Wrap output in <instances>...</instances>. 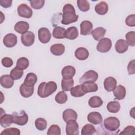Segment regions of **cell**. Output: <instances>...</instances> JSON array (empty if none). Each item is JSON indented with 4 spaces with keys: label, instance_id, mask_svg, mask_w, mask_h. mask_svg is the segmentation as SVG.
<instances>
[{
    "label": "cell",
    "instance_id": "6da1fadb",
    "mask_svg": "<svg viewBox=\"0 0 135 135\" xmlns=\"http://www.w3.org/2000/svg\"><path fill=\"white\" fill-rule=\"evenodd\" d=\"M62 19L61 23L68 25L76 22L79 18V15L75 14L74 6L71 4H66L63 8Z\"/></svg>",
    "mask_w": 135,
    "mask_h": 135
},
{
    "label": "cell",
    "instance_id": "7a4b0ae2",
    "mask_svg": "<svg viewBox=\"0 0 135 135\" xmlns=\"http://www.w3.org/2000/svg\"><path fill=\"white\" fill-rule=\"evenodd\" d=\"M57 90V84L54 81L41 82L38 87L37 94L42 98H46L52 94Z\"/></svg>",
    "mask_w": 135,
    "mask_h": 135
},
{
    "label": "cell",
    "instance_id": "3957f363",
    "mask_svg": "<svg viewBox=\"0 0 135 135\" xmlns=\"http://www.w3.org/2000/svg\"><path fill=\"white\" fill-rule=\"evenodd\" d=\"M120 121L115 117H110L106 118L103 121L104 128L111 132L115 131L120 127Z\"/></svg>",
    "mask_w": 135,
    "mask_h": 135
},
{
    "label": "cell",
    "instance_id": "277c9868",
    "mask_svg": "<svg viewBox=\"0 0 135 135\" xmlns=\"http://www.w3.org/2000/svg\"><path fill=\"white\" fill-rule=\"evenodd\" d=\"M14 119V123L19 126L25 125L28 120V117L24 110L19 112H14L12 113Z\"/></svg>",
    "mask_w": 135,
    "mask_h": 135
},
{
    "label": "cell",
    "instance_id": "5b68a950",
    "mask_svg": "<svg viewBox=\"0 0 135 135\" xmlns=\"http://www.w3.org/2000/svg\"><path fill=\"white\" fill-rule=\"evenodd\" d=\"M98 79V74L94 70H89L86 72L80 79L79 82L81 83L89 82L94 83Z\"/></svg>",
    "mask_w": 135,
    "mask_h": 135
},
{
    "label": "cell",
    "instance_id": "8992f818",
    "mask_svg": "<svg viewBox=\"0 0 135 135\" xmlns=\"http://www.w3.org/2000/svg\"><path fill=\"white\" fill-rule=\"evenodd\" d=\"M112 47V41L109 38H102L97 46V50L101 53L108 52Z\"/></svg>",
    "mask_w": 135,
    "mask_h": 135
},
{
    "label": "cell",
    "instance_id": "52a82bcc",
    "mask_svg": "<svg viewBox=\"0 0 135 135\" xmlns=\"http://www.w3.org/2000/svg\"><path fill=\"white\" fill-rule=\"evenodd\" d=\"M79 124L75 120H71L66 122L65 131L67 135H78Z\"/></svg>",
    "mask_w": 135,
    "mask_h": 135
},
{
    "label": "cell",
    "instance_id": "ba28073f",
    "mask_svg": "<svg viewBox=\"0 0 135 135\" xmlns=\"http://www.w3.org/2000/svg\"><path fill=\"white\" fill-rule=\"evenodd\" d=\"M18 14L24 18H29L32 17L33 15V11L32 9L26 4H21L17 7Z\"/></svg>",
    "mask_w": 135,
    "mask_h": 135
},
{
    "label": "cell",
    "instance_id": "9c48e42d",
    "mask_svg": "<svg viewBox=\"0 0 135 135\" xmlns=\"http://www.w3.org/2000/svg\"><path fill=\"white\" fill-rule=\"evenodd\" d=\"M38 37L42 43H47L51 38V34L48 28L41 27L38 31Z\"/></svg>",
    "mask_w": 135,
    "mask_h": 135
},
{
    "label": "cell",
    "instance_id": "30bf717a",
    "mask_svg": "<svg viewBox=\"0 0 135 135\" xmlns=\"http://www.w3.org/2000/svg\"><path fill=\"white\" fill-rule=\"evenodd\" d=\"M21 40L22 44L25 46L32 45L35 41V35L31 31H27L21 35Z\"/></svg>",
    "mask_w": 135,
    "mask_h": 135
},
{
    "label": "cell",
    "instance_id": "8fae6325",
    "mask_svg": "<svg viewBox=\"0 0 135 135\" xmlns=\"http://www.w3.org/2000/svg\"><path fill=\"white\" fill-rule=\"evenodd\" d=\"M3 42L6 47H13L17 44V37L14 34L8 33L4 37Z\"/></svg>",
    "mask_w": 135,
    "mask_h": 135
},
{
    "label": "cell",
    "instance_id": "7c38bea8",
    "mask_svg": "<svg viewBox=\"0 0 135 135\" xmlns=\"http://www.w3.org/2000/svg\"><path fill=\"white\" fill-rule=\"evenodd\" d=\"M87 119L89 122L95 125L99 124L102 122L101 114L98 112H91L87 116Z\"/></svg>",
    "mask_w": 135,
    "mask_h": 135
},
{
    "label": "cell",
    "instance_id": "4fadbf2b",
    "mask_svg": "<svg viewBox=\"0 0 135 135\" xmlns=\"http://www.w3.org/2000/svg\"><path fill=\"white\" fill-rule=\"evenodd\" d=\"M92 27V23L90 21L88 20L82 21L80 24L81 34L82 35L91 34Z\"/></svg>",
    "mask_w": 135,
    "mask_h": 135
},
{
    "label": "cell",
    "instance_id": "5bb4252c",
    "mask_svg": "<svg viewBox=\"0 0 135 135\" xmlns=\"http://www.w3.org/2000/svg\"><path fill=\"white\" fill-rule=\"evenodd\" d=\"M117 82L115 78L112 76H109L105 79L103 85L105 90L108 92L113 91L117 86Z\"/></svg>",
    "mask_w": 135,
    "mask_h": 135
},
{
    "label": "cell",
    "instance_id": "9a60e30c",
    "mask_svg": "<svg viewBox=\"0 0 135 135\" xmlns=\"http://www.w3.org/2000/svg\"><path fill=\"white\" fill-rule=\"evenodd\" d=\"M34 86H29L22 84L20 86V92L21 95L25 98H27L32 96L34 93Z\"/></svg>",
    "mask_w": 135,
    "mask_h": 135
},
{
    "label": "cell",
    "instance_id": "2e32d148",
    "mask_svg": "<svg viewBox=\"0 0 135 135\" xmlns=\"http://www.w3.org/2000/svg\"><path fill=\"white\" fill-rule=\"evenodd\" d=\"M0 82L2 86L6 89H9L14 84V80L11 77L10 75L5 74L1 76Z\"/></svg>",
    "mask_w": 135,
    "mask_h": 135
},
{
    "label": "cell",
    "instance_id": "e0dca14e",
    "mask_svg": "<svg viewBox=\"0 0 135 135\" xmlns=\"http://www.w3.org/2000/svg\"><path fill=\"white\" fill-rule=\"evenodd\" d=\"M62 118L66 122L71 120H76L78 118L77 113L72 109H67L64 110L62 114Z\"/></svg>",
    "mask_w": 135,
    "mask_h": 135
},
{
    "label": "cell",
    "instance_id": "ac0fdd59",
    "mask_svg": "<svg viewBox=\"0 0 135 135\" xmlns=\"http://www.w3.org/2000/svg\"><path fill=\"white\" fill-rule=\"evenodd\" d=\"M113 93L115 98L117 100H120L124 98L126 94V88L124 86L119 85L117 86L113 90Z\"/></svg>",
    "mask_w": 135,
    "mask_h": 135
},
{
    "label": "cell",
    "instance_id": "d6986e66",
    "mask_svg": "<svg viewBox=\"0 0 135 135\" xmlns=\"http://www.w3.org/2000/svg\"><path fill=\"white\" fill-rule=\"evenodd\" d=\"M13 123H14V119L12 114L4 113L3 115H1L0 124L3 128L9 127Z\"/></svg>",
    "mask_w": 135,
    "mask_h": 135
},
{
    "label": "cell",
    "instance_id": "ffe728a7",
    "mask_svg": "<svg viewBox=\"0 0 135 135\" xmlns=\"http://www.w3.org/2000/svg\"><path fill=\"white\" fill-rule=\"evenodd\" d=\"M29 27L30 25L27 22L25 21H19L14 25V30L16 32L23 34L27 32Z\"/></svg>",
    "mask_w": 135,
    "mask_h": 135
},
{
    "label": "cell",
    "instance_id": "44dd1931",
    "mask_svg": "<svg viewBox=\"0 0 135 135\" xmlns=\"http://www.w3.org/2000/svg\"><path fill=\"white\" fill-rule=\"evenodd\" d=\"M74 55L75 57L79 60H85L89 56V53L88 50L84 47H79L78 48L75 52Z\"/></svg>",
    "mask_w": 135,
    "mask_h": 135
},
{
    "label": "cell",
    "instance_id": "7402d4cb",
    "mask_svg": "<svg viewBox=\"0 0 135 135\" xmlns=\"http://www.w3.org/2000/svg\"><path fill=\"white\" fill-rule=\"evenodd\" d=\"M61 74L63 78L71 79L75 74V69L71 65L65 66L62 69Z\"/></svg>",
    "mask_w": 135,
    "mask_h": 135
},
{
    "label": "cell",
    "instance_id": "603a6c76",
    "mask_svg": "<svg viewBox=\"0 0 135 135\" xmlns=\"http://www.w3.org/2000/svg\"><path fill=\"white\" fill-rule=\"evenodd\" d=\"M51 52L54 55L60 56L62 55L65 52V46L61 43L54 44L50 47Z\"/></svg>",
    "mask_w": 135,
    "mask_h": 135
},
{
    "label": "cell",
    "instance_id": "cb8c5ba5",
    "mask_svg": "<svg viewBox=\"0 0 135 135\" xmlns=\"http://www.w3.org/2000/svg\"><path fill=\"white\" fill-rule=\"evenodd\" d=\"M115 49L119 53H123L128 49V44L123 39L118 40L115 44Z\"/></svg>",
    "mask_w": 135,
    "mask_h": 135
},
{
    "label": "cell",
    "instance_id": "d4e9b609",
    "mask_svg": "<svg viewBox=\"0 0 135 135\" xmlns=\"http://www.w3.org/2000/svg\"><path fill=\"white\" fill-rule=\"evenodd\" d=\"M95 11L99 15H104L105 14L109 9V7L108 4L104 1H101L95 6L94 8Z\"/></svg>",
    "mask_w": 135,
    "mask_h": 135
},
{
    "label": "cell",
    "instance_id": "484cf974",
    "mask_svg": "<svg viewBox=\"0 0 135 135\" xmlns=\"http://www.w3.org/2000/svg\"><path fill=\"white\" fill-rule=\"evenodd\" d=\"M106 33V30L102 27L95 28L91 32V34L94 39L96 41H100L104 36Z\"/></svg>",
    "mask_w": 135,
    "mask_h": 135
},
{
    "label": "cell",
    "instance_id": "4316f807",
    "mask_svg": "<svg viewBox=\"0 0 135 135\" xmlns=\"http://www.w3.org/2000/svg\"><path fill=\"white\" fill-rule=\"evenodd\" d=\"M37 80V77L36 75L32 72L27 74L26 78L24 81V84L27 86H34Z\"/></svg>",
    "mask_w": 135,
    "mask_h": 135
},
{
    "label": "cell",
    "instance_id": "83f0119b",
    "mask_svg": "<svg viewBox=\"0 0 135 135\" xmlns=\"http://www.w3.org/2000/svg\"><path fill=\"white\" fill-rule=\"evenodd\" d=\"M66 30L61 26H56L54 28L52 32L53 37L57 39H62L65 37Z\"/></svg>",
    "mask_w": 135,
    "mask_h": 135
},
{
    "label": "cell",
    "instance_id": "f1b7e54d",
    "mask_svg": "<svg viewBox=\"0 0 135 135\" xmlns=\"http://www.w3.org/2000/svg\"><path fill=\"white\" fill-rule=\"evenodd\" d=\"M82 85V88L85 93L89 92H96L98 90V86L95 83H83Z\"/></svg>",
    "mask_w": 135,
    "mask_h": 135
},
{
    "label": "cell",
    "instance_id": "f546056e",
    "mask_svg": "<svg viewBox=\"0 0 135 135\" xmlns=\"http://www.w3.org/2000/svg\"><path fill=\"white\" fill-rule=\"evenodd\" d=\"M79 35L78 28L75 26L69 27L65 32V37L68 39L73 40L75 39Z\"/></svg>",
    "mask_w": 135,
    "mask_h": 135
},
{
    "label": "cell",
    "instance_id": "4dcf8cb0",
    "mask_svg": "<svg viewBox=\"0 0 135 135\" xmlns=\"http://www.w3.org/2000/svg\"><path fill=\"white\" fill-rule=\"evenodd\" d=\"M74 85V81L72 78L65 79L63 78L61 81L62 89L64 91H69Z\"/></svg>",
    "mask_w": 135,
    "mask_h": 135
},
{
    "label": "cell",
    "instance_id": "1f68e13d",
    "mask_svg": "<svg viewBox=\"0 0 135 135\" xmlns=\"http://www.w3.org/2000/svg\"><path fill=\"white\" fill-rule=\"evenodd\" d=\"M88 104L91 108H99L103 104V100L99 96H93L90 98L88 101Z\"/></svg>",
    "mask_w": 135,
    "mask_h": 135
},
{
    "label": "cell",
    "instance_id": "d6a6232c",
    "mask_svg": "<svg viewBox=\"0 0 135 135\" xmlns=\"http://www.w3.org/2000/svg\"><path fill=\"white\" fill-rule=\"evenodd\" d=\"M108 111L110 113H115L119 111L120 109V104L118 101H114L109 102L107 105Z\"/></svg>",
    "mask_w": 135,
    "mask_h": 135
},
{
    "label": "cell",
    "instance_id": "836d02e7",
    "mask_svg": "<svg viewBox=\"0 0 135 135\" xmlns=\"http://www.w3.org/2000/svg\"><path fill=\"white\" fill-rule=\"evenodd\" d=\"M28 60L25 57H21L17 60L15 67L18 69L23 70L26 69L28 68Z\"/></svg>",
    "mask_w": 135,
    "mask_h": 135
},
{
    "label": "cell",
    "instance_id": "e575fe53",
    "mask_svg": "<svg viewBox=\"0 0 135 135\" xmlns=\"http://www.w3.org/2000/svg\"><path fill=\"white\" fill-rule=\"evenodd\" d=\"M70 93L72 96L77 98L81 97L86 94L83 90L81 85H78L73 87L70 90Z\"/></svg>",
    "mask_w": 135,
    "mask_h": 135
},
{
    "label": "cell",
    "instance_id": "d590c367",
    "mask_svg": "<svg viewBox=\"0 0 135 135\" xmlns=\"http://www.w3.org/2000/svg\"><path fill=\"white\" fill-rule=\"evenodd\" d=\"M94 126L91 124H86L81 129L82 135H91L96 132Z\"/></svg>",
    "mask_w": 135,
    "mask_h": 135
},
{
    "label": "cell",
    "instance_id": "8d00e7d4",
    "mask_svg": "<svg viewBox=\"0 0 135 135\" xmlns=\"http://www.w3.org/2000/svg\"><path fill=\"white\" fill-rule=\"evenodd\" d=\"M35 126L37 130L43 131L47 127L46 120L42 118H37L35 121Z\"/></svg>",
    "mask_w": 135,
    "mask_h": 135
},
{
    "label": "cell",
    "instance_id": "74e56055",
    "mask_svg": "<svg viewBox=\"0 0 135 135\" xmlns=\"http://www.w3.org/2000/svg\"><path fill=\"white\" fill-rule=\"evenodd\" d=\"M55 101L59 104H64L68 100V95L64 91L59 92L55 97Z\"/></svg>",
    "mask_w": 135,
    "mask_h": 135
},
{
    "label": "cell",
    "instance_id": "f35d334b",
    "mask_svg": "<svg viewBox=\"0 0 135 135\" xmlns=\"http://www.w3.org/2000/svg\"><path fill=\"white\" fill-rule=\"evenodd\" d=\"M23 73L24 72L23 70L15 67L11 71L9 75L14 80H17L22 77Z\"/></svg>",
    "mask_w": 135,
    "mask_h": 135
},
{
    "label": "cell",
    "instance_id": "ab89813d",
    "mask_svg": "<svg viewBox=\"0 0 135 135\" xmlns=\"http://www.w3.org/2000/svg\"><path fill=\"white\" fill-rule=\"evenodd\" d=\"M126 42L131 46H134L135 45V32L134 31H130L128 32L126 35Z\"/></svg>",
    "mask_w": 135,
    "mask_h": 135
},
{
    "label": "cell",
    "instance_id": "60d3db41",
    "mask_svg": "<svg viewBox=\"0 0 135 135\" xmlns=\"http://www.w3.org/2000/svg\"><path fill=\"white\" fill-rule=\"evenodd\" d=\"M77 5L79 9L82 12H86L90 9V4L86 0H78Z\"/></svg>",
    "mask_w": 135,
    "mask_h": 135
},
{
    "label": "cell",
    "instance_id": "b9f144b4",
    "mask_svg": "<svg viewBox=\"0 0 135 135\" xmlns=\"http://www.w3.org/2000/svg\"><path fill=\"white\" fill-rule=\"evenodd\" d=\"M21 133L20 130L16 128H8L3 130L1 135H20Z\"/></svg>",
    "mask_w": 135,
    "mask_h": 135
},
{
    "label": "cell",
    "instance_id": "7bdbcfd3",
    "mask_svg": "<svg viewBox=\"0 0 135 135\" xmlns=\"http://www.w3.org/2000/svg\"><path fill=\"white\" fill-rule=\"evenodd\" d=\"M61 128L57 124H52L47 130V135H60Z\"/></svg>",
    "mask_w": 135,
    "mask_h": 135
},
{
    "label": "cell",
    "instance_id": "ee69618b",
    "mask_svg": "<svg viewBox=\"0 0 135 135\" xmlns=\"http://www.w3.org/2000/svg\"><path fill=\"white\" fill-rule=\"evenodd\" d=\"M30 5L31 7L35 9H40L42 8L45 3L44 0H32L30 1Z\"/></svg>",
    "mask_w": 135,
    "mask_h": 135
},
{
    "label": "cell",
    "instance_id": "f6af8a7d",
    "mask_svg": "<svg viewBox=\"0 0 135 135\" xmlns=\"http://www.w3.org/2000/svg\"><path fill=\"white\" fill-rule=\"evenodd\" d=\"M127 25L130 27H134L135 26V15L131 14L128 15L125 21Z\"/></svg>",
    "mask_w": 135,
    "mask_h": 135
},
{
    "label": "cell",
    "instance_id": "bcb514c9",
    "mask_svg": "<svg viewBox=\"0 0 135 135\" xmlns=\"http://www.w3.org/2000/svg\"><path fill=\"white\" fill-rule=\"evenodd\" d=\"M134 131L135 128L133 126H128L120 133V134H134Z\"/></svg>",
    "mask_w": 135,
    "mask_h": 135
},
{
    "label": "cell",
    "instance_id": "7dc6e473",
    "mask_svg": "<svg viewBox=\"0 0 135 135\" xmlns=\"http://www.w3.org/2000/svg\"><path fill=\"white\" fill-rule=\"evenodd\" d=\"M2 64L5 68H9L13 64V61L12 59L8 57H4L2 60Z\"/></svg>",
    "mask_w": 135,
    "mask_h": 135
},
{
    "label": "cell",
    "instance_id": "c3c4849f",
    "mask_svg": "<svg viewBox=\"0 0 135 135\" xmlns=\"http://www.w3.org/2000/svg\"><path fill=\"white\" fill-rule=\"evenodd\" d=\"M135 61L134 60H132V61H131L128 65V74L129 75H131V74H133L135 73Z\"/></svg>",
    "mask_w": 135,
    "mask_h": 135
},
{
    "label": "cell",
    "instance_id": "681fc988",
    "mask_svg": "<svg viewBox=\"0 0 135 135\" xmlns=\"http://www.w3.org/2000/svg\"><path fill=\"white\" fill-rule=\"evenodd\" d=\"M12 0H0V5L4 8H8L11 6Z\"/></svg>",
    "mask_w": 135,
    "mask_h": 135
}]
</instances>
